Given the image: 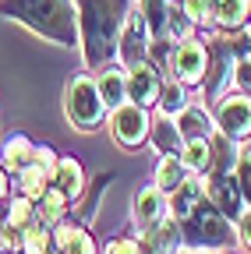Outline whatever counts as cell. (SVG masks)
<instances>
[{
	"label": "cell",
	"mask_w": 251,
	"mask_h": 254,
	"mask_svg": "<svg viewBox=\"0 0 251 254\" xmlns=\"http://www.w3.org/2000/svg\"><path fill=\"white\" fill-rule=\"evenodd\" d=\"M180 7L187 11L195 25H212L216 21V0H180Z\"/></svg>",
	"instance_id": "obj_29"
},
{
	"label": "cell",
	"mask_w": 251,
	"mask_h": 254,
	"mask_svg": "<svg viewBox=\"0 0 251 254\" xmlns=\"http://www.w3.org/2000/svg\"><path fill=\"white\" fill-rule=\"evenodd\" d=\"M160 71L152 67V64H138V67L128 71V103H138V106H152V103H160Z\"/></svg>",
	"instance_id": "obj_10"
},
{
	"label": "cell",
	"mask_w": 251,
	"mask_h": 254,
	"mask_svg": "<svg viewBox=\"0 0 251 254\" xmlns=\"http://www.w3.org/2000/svg\"><path fill=\"white\" fill-rule=\"evenodd\" d=\"M53 230L50 222H28L21 233V251L25 254H53Z\"/></svg>",
	"instance_id": "obj_21"
},
{
	"label": "cell",
	"mask_w": 251,
	"mask_h": 254,
	"mask_svg": "<svg viewBox=\"0 0 251 254\" xmlns=\"http://www.w3.org/2000/svg\"><path fill=\"white\" fill-rule=\"evenodd\" d=\"M110 131H113L117 145H124V148H138V145L149 138V131H152L145 106H138V103H124V106H117V110L110 113Z\"/></svg>",
	"instance_id": "obj_6"
},
{
	"label": "cell",
	"mask_w": 251,
	"mask_h": 254,
	"mask_svg": "<svg viewBox=\"0 0 251 254\" xmlns=\"http://www.w3.org/2000/svg\"><path fill=\"white\" fill-rule=\"evenodd\" d=\"M64 110H68V120L78 127V131H92V127H99L103 117H106V103L99 95V85L96 78L88 74H78L64 95Z\"/></svg>",
	"instance_id": "obj_4"
},
{
	"label": "cell",
	"mask_w": 251,
	"mask_h": 254,
	"mask_svg": "<svg viewBox=\"0 0 251 254\" xmlns=\"http://www.w3.org/2000/svg\"><path fill=\"white\" fill-rule=\"evenodd\" d=\"M170 215V198H167V190L160 187H145L138 190V198H135V219L142 222V226H160V222Z\"/></svg>",
	"instance_id": "obj_11"
},
{
	"label": "cell",
	"mask_w": 251,
	"mask_h": 254,
	"mask_svg": "<svg viewBox=\"0 0 251 254\" xmlns=\"http://www.w3.org/2000/svg\"><path fill=\"white\" fill-rule=\"evenodd\" d=\"M64 205H68V194H64V190L46 187V194L39 198V212H36V215H43V222H60Z\"/></svg>",
	"instance_id": "obj_27"
},
{
	"label": "cell",
	"mask_w": 251,
	"mask_h": 254,
	"mask_svg": "<svg viewBox=\"0 0 251 254\" xmlns=\"http://www.w3.org/2000/svg\"><path fill=\"white\" fill-rule=\"evenodd\" d=\"M205 67H209V50H205L202 43H195V39L177 43V50H173V57H170V71H173L177 81L198 85L202 74H205Z\"/></svg>",
	"instance_id": "obj_9"
},
{
	"label": "cell",
	"mask_w": 251,
	"mask_h": 254,
	"mask_svg": "<svg viewBox=\"0 0 251 254\" xmlns=\"http://www.w3.org/2000/svg\"><path fill=\"white\" fill-rule=\"evenodd\" d=\"M0 159H4V170H11V173H21V170H28L36 163V145L28 141V138H11L7 145H4V152H0Z\"/></svg>",
	"instance_id": "obj_17"
},
{
	"label": "cell",
	"mask_w": 251,
	"mask_h": 254,
	"mask_svg": "<svg viewBox=\"0 0 251 254\" xmlns=\"http://www.w3.org/2000/svg\"><path fill=\"white\" fill-rule=\"evenodd\" d=\"M237 237H241V244H248V247H251V208L237 219Z\"/></svg>",
	"instance_id": "obj_33"
},
{
	"label": "cell",
	"mask_w": 251,
	"mask_h": 254,
	"mask_svg": "<svg viewBox=\"0 0 251 254\" xmlns=\"http://www.w3.org/2000/svg\"><path fill=\"white\" fill-rule=\"evenodd\" d=\"M187 106V95H184V81H167L163 88H160V110L167 113V117H177L180 110Z\"/></svg>",
	"instance_id": "obj_26"
},
{
	"label": "cell",
	"mask_w": 251,
	"mask_h": 254,
	"mask_svg": "<svg viewBox=\"0 0 251 254\" xmlns=\"http://www.w3.org/2000/svg\"><path fill=\"white\" fill-rule=\"evenodd\" d=\"M0 14L21 21L57 46H78L82 39L78 11L71 0H0Z\"/></svg>",
	"instance_id": "obj_2"
},
{
	"label": "cell",
	"mask_w": 251,
	"mask_h": 254,
	"mask_svg": "<svg viewBox=\"0 0 251 254\" xmlns=\"http://www.w3.org/2000/svg\"><path fill=\"white\" fill-rule=\"evenodd\" d=\"M142 14H145V25L152 32V39H167V25H170V4L167 0H142Z\"/></svg>",
	"instance_id": "obj_22"
},
{
	"label": "cell",
	"mask_w": 251,
	"mask_h": 254,
	"mask_svg": "<svg viewBox=\"0 0 251 254\" xmlns=\"http://www.w3.org/2000/svg\"><path fill=\"white\" fill-rule=\"evenodd\" d=\"M149 46H152V32H149V25H145L142 7H138V11H128V21H124L120 43H117L120 64H124L128 71L138 67V64H145V60H149Z\"/></svg>",
	"instance_id": "obj_5"
},
{
	"label": "cell",
	"mask_w": 251,
	"mask_h": 254,
	"mask_svg": "<svg viewBox=\"0 0 251 254\" xmlns=\"http://www.w3.org/2000/svg\"><path fill=\"white\" fill-rule=\"evenodd\" d=\"M237 159H241V148H237L234 138H227L223 131L209 138V170H212V177L234 173L237 170Z\"/></svg>",
	"instance_id": "obj_12"
},
{
	"label": "cell",
	"mask_w": 251,
	"mask_h": 254,
	"mask_svg": "<svg viewBox=\"0 0 251 254\" xmlns=\"http://www.w3.org/2000/svg\"><path fill=\"white\" fill-rule=\"evenodd\" d=\"M36 198H28V194H21V198H14L11 201V212H7V222L11 226H18V230H25L28 222H36L32 215H36V205H32Z\"/></svg>",
	"instance_id": "obj_28"
},
{
	"label": "cell",
	"mask_w": 251,
	"mask_h": 254,
	"mask_svg": "<svg viewBox=\"0 0 251 254\" xmlns=\"http://www.w3.org/2000/svg\"><path fill=\"white\" fill-rule=\"evenodd\" d=\"M251 14V0H216V21L223 28H241Z\"/></svg>",
	"instance_id": "obj_24"
},
{
	"label": "cell",
	"mask_w": 251,
	"mask_h": 254,
	"mask_svg": "<svg viewBox=\"0 0 251 254\" xmlns=\"http://www.w3.org/2000/svg\"><path fill=\"white\" fill-rule=\"evenodd\" d=\"M216 127L234 141H244L251 134V99H248V92H234V95H223V99H219Z\"/></svg>",
	"instance_id": "obj_7"
},
{
	"label": "cell",
	"mask_w": 251,
	"mask_h": 254,
	"mask_svg": "<svg viewBox=\"0 0 251 254\" xmlns=\"http://www.w3.org/2000/svg\"><path fill=\"white\" fill-rule=\"evenodd\" d=\"M184 180H187V166L180 163V159H173V155H163L160 170H156V187L167 190V194H173Z\"/></svg>",
	"instance_id": "obj_23"
},
{
	"label": "cell",
	"mask_w": 251,
	"mask_h": 254,
	"mask_svg": "<svg viewBox=\"0 0 251 254\" xmlns=\"http://www.w3.org/2000/svg\"><path fill=\"white\" fill-rule=\"evenodd\" d=\"M180 163H184L187 170H195V173H205V170H209V138H191V141H184Z\"/></svg>",
	"instance_id": "obj_25"
},
{
	"label": "cell",
	"mask_w": 251,
	"mask_h": 254,
	"mask_svg": "<svg viewBox=\"0 0 251 254\" xmlns=\"http://www.w3.org/2000/svg\"><path fill=\"white\" fill-rule=\"evenodd\" d=\"M106 254H142V251H138V240H113Z\"/></svg>",
	"instance_id": "obj_34"
},
{
	"label": "cell",
	"mask_w": 251,
	"mask_h": 254,
	"mask_svg": "<svg viewBox=\"0 0 251 254\" xmlns=\"http://www.w3.org/2000/svg\"><path fill=\"white\" fill-rule=\"evenodd\" d=\"M202 201H205V184H202V180H184L173 194H170V215L180 222V219L191 215Z\"/></svg>",
	"instance_id": "obj_13"
},
{
	"label": "cell",
	"mask_w": 251,
	"mask_h": 254,
	"mask_svg": "<svg viewBox=\"0 0 251 254\" xmlns=\"http://www.w3.org/2000/svg\"><path fill=\"white\" fill-rule=\"evenodd\" d=\"M244 39H248V50H251V25H248V32H244Z\"/></svg>",
	"instance_id": "obj_36"
},
{
	"label": "cell",
	"mask_w": 251,
	"mask_h": 254,
	"mask_svg": "<svg viewBox=\"0 0 251 254\" xmlns=\"http://www.w3.org/2000/svg\"><path fill=\"white\" fill-rule=\"evenodd\" d=\"M234 85L241 92H251V57H237L234 60Z\"/></svg>",
	"instance_id": "obj_32"
},
{
	"label": "cell",
	"mask_w": 251,
	"mask_h": 254,
	"mask_svg": "<svg viewBox=\"0 0 251 254\" xmlns=\"http://www.w3.org/2000/svg\"><path fill=\"white\" fill-rule=\"evenodd\" d=\"M53 244L60 254H96V244L82 226H71V222H57L53 230Z\"/></svg>",
	"instance_id": "obj_14"
},
{
	"label": "cell",
	"mask_w": 251,
	"mask_h": 254,
	"mask_svg": "<svg viewBox=\"0 0 251 254\" xmlns=\"http://www.w3.org/2000/svg\"><path fill=\"white\" fill-rule=\"evenodd\" d=\"M177 127H180L184 141H191V138H212V120H209V113L198 110V106H184V110L177 113Z\"/></svg>",
	"instance_id": "obj_18"
},
{
	"label": "cell",
	"mask_w": 251,
	"mask_h": 254,
	"mask_svg": "<svg viewBox=\"0 0 251 254\" xmlns=\"http://www.w3.org/2000/svg\"><path fill=\"white\" fill-rule=\"evenodd\" d=\"M237 180H241V190H244V201L251 208V152H244L237 159Z\"/></svg>",
	"instance_id": "obj_31"
},
{
	"label": "cell",
	"mask_w": 251,
	"mask_h": 254,
	"mask_svg": "<svg viewBox=\"0 0 251 254\" xmlns=\"http://www.w3.org/2000/svg\"><path fill=\"white\" fill-rule=\"evenodd\" d=\"M191 28H195V21L187 18V11H177V7H170V25H167V39H187L191 36Z\"/></svg>",
	"instance_id": "obj_30"
},
{
	"label": "cell",
	"mask_w": 251,
	"mask_h": 254,
	"mask_svg": "<svg viewBox=\"0 0 251 254\" xmlns=\"http://www.w3.org/2000/svg\"><path fill=\"white\" fill-rule=\"evenodd\" d=\"M53 173H57V170H53V166H46L43 159L36 155V163L28 166V170H21V173H18V177H21V190H25L28 198H43V194H46V187L53 184Z\"/></svg>",
	"instance_id": "obj_19"
},
{
	"label": "cell",
	"mask_w": 251,
	"mask_h": 254,
	"mask_svg": "<svg viewBox=\"0 0 251 254\" xmlns=\"http://www.w3.org/2000/svg\"><path fill=\"white\" fill-rule=\"evenodd\" d=\"M212 205L223 212L230 222H237L244 212H248V201H244V190H241V180H237V170L234 173H223V177H205L202 180Z\"/></svg>",
	"instance_id": "obj_8"
},
{
	"label": "cell",
	"mask_w": 251,
	"mask_h": 254,
	"mask_svg": "<svg viewBox=\"0 0 251 254\" xmlns=\"http://www.w3.org/2000/svg\"><path fill=\"white\" fill-rule=\"evenodd\" d=\"M128 11H131V0H78V28H82L88 67H99L110 57H117Z\"/></svg>",
	"instance_id": "obj_1"
},
{
	"label": "cell",
	"mask_w": 251,
	"mask_h": 254,
	"mask_svg": "<svg viewBox=\"0 0 251 254\" xmlns=\"http://www.w3.org/2000/svg\"><path fill=\"white\" fill-rule=\"evenodd\" d=\"M53 187H57V190H64L68 198H78V194H82V187H85V173H82V166L75 163L71 155H68V159H60V163H57V173H53Z\"/></svg>",
	"instance_id": "obj_20"
},
{
	"label": "cell",
	"mask_w": 251,
	"mask_h": 254,
	"mask_svg": "<svg viewBox=\"0 0 251 254\" xmlns=\"http://www.w3.org/2000/svg\"><path fill=\"white\" fill-rule=\"evenodd\" d=\"M4 194H7V173L0 170V198H4Z\"/></svg>",
	"instance_id": "obj_35"
},
{
	"label": "cell",
	"mask_w": 251,
	"mask_h": 254,
	"mask_svg": "<svg viewBox=\"0 0 251 254\" xmlns=\"http://www.w3.org/2000/svg\"><path fill=\"white\" fill-rule=\"evenodd\" d=\"M180 237L191 251H216L230 240V219L219 212L212 201L198 205L187 219H180Z\"/></svg>",
	"instance_id": "obj_3"
},
{
	"label": "cell",
	"mask_w": 251,
	"mask_h": 254,
	"mask_svg": "<svg viewBox=\"0 0 251 254\" xmlns=\"http://www.w3.org/2000/svg\"><path fill=\"white\" fill-rule=\"evenodd\" d=\"M96 85H99V95H103L106 110H117V106H124V99H128V74H124V71H117V67H106V71L96 78Z\"/></svg>",
	"instance_id": "obj_16"
},
{
	"label": "cell",
	"mask_w": 251,
	"mask_h": 254,
	"mask_svg": "<svg viewBox=\"0 0 251 254\" xmlns=\"http://www.w3.org/2000/svg\"><path fill=\"white\" fill-rule=\"evenodd\" d=\"M152 145L160 148L163 155H177L184 148V134H180V127H177V117H160L152 124Z\"/></svg>",
	"instance_id": "obj_15"
}]
</instances>
